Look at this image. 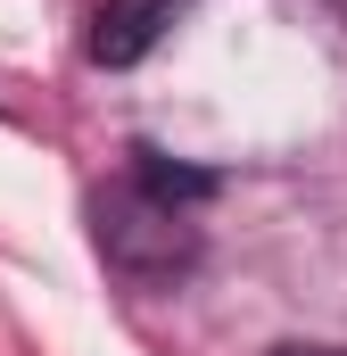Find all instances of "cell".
I'll return each mask as SVG.
<instances>
[{"label": "cell", "mask_w": 347, "mask_h": 356, "mask_svg": "<svg viewBox=\"0 0 347 356\" xmlns=\"http://www.w3.org/2000/svg\"><path fill=\"white\" fill-rule=\"evenodd\" d=\"M273 356H347V348H273Z\"/></svg>", "instance_id": "277c9868"}, {"label": "cell", "mask_w": 347, "mask_h": 356, "mask_svg": "<svg viewBox=\"0 0 347 356\" xmlns=\"http://www.w3.org/2000/svg\"><path fill=\"white\" fill-rule=\"evenodd\" d=\"M141 166H133V182L141 191H158V199H174V207H198L207 191H215V175H198V166H174L166 149H133Z\"/></svg>", "instance_id": "3957f363"}, {"label": "cell", "mask_w": 347, "mask_h": 356, "mask_svg": "<svg viewBox=\"0 0 347 356\" xmlns=\"http://www.w3.org/2000/svg\"><path fill=\"white\" fill-rule=\"evenodd\" d=\"M182 17H190V0H99L83 50H91V67H141Z\"/></svg>", "instance_id": "7a4b0ae2"}, {"label": "cell", "mask_w": 347, "mask_h": 356, "mask_svg": "<svg viewBox=\"0 0 347 356\" xmlns=\"http://www.w3.org/2000/svg\"><path fill=\"white\" fill-rule=\"evenodd\" d=\"M91 241H99L108 273L133 282V290H174L182 273L198 266V224H190V207H174V199L141 191V182H124V191H108V199L91 207Z\"/></svg>", "instance_id": "6da1fadb"}]
</instances>
